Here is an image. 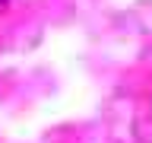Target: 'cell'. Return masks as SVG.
<instances>
[{
    "mask_svg": "<svg viewBox=\"0 0 152 143\" xmlns=\"http://www.w3.org/2000/svg\"><path fill=\"white\" fill-rule=\"evenodd\" d=\"M0 3H3V0H0Z\"/></svg>",
    "mask_w": 152,
    "mask_h": 143,
    "instance_id": "6da1fadb",
    "label": "cell"
}]
</instances>
